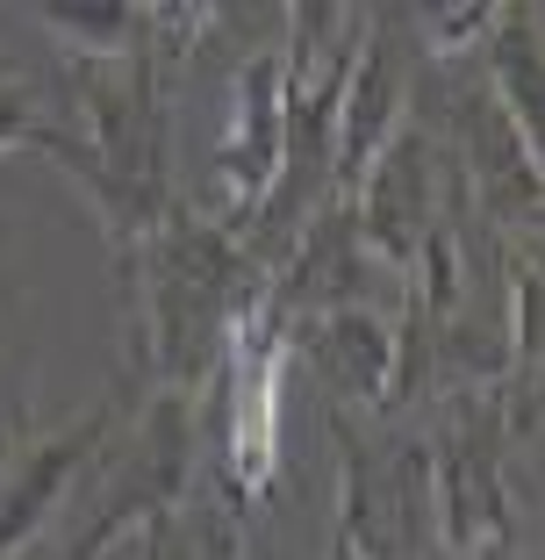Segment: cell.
I'll use <instances>...</instances> for the list:
<instances>
[{"instance_id":"6da1fadb","label":"cell","mask_w":545,"mask_h":560,"mask_svg":"<svg viewBox=\"0 0 545 560\" xmlns=\"http://www.w3.org/2000/svg\"><path fill=\"white\" fill-rule=\"evenodd\" d=\"M237 381H230V475L245 495L273 489V460H281V366L287 352L265 338V330H245L237 346Z\"/></svg>"},{"instance_id":"7a4b0ae2","label":"cell","mask_w":545,"mask_h":560,"mask_svg":"<svg viewBox=\"0 0 545 560\" xmlns=\"http://www.w3.org/2000/svg\"><path fill=\"white\" fill-rule=\"evenodd\" d=\"M273 58L245 72L237 94V144H230V187H237V215L259 209V195L273 187V144H281V108H273Z\"/></svg>"},{"instance_id":"3957f363","label":"cell","mask_w":545,"mask_h":560,"mask_svg":"<svg viewBox=\"0 0 545 560\" xmlns=\"http://www.w3.org/2000/svg\"><path fill=\"white\" fill-rule=\"evenodd\" d=\"M80 453H86V439H66V453H44V460L29 467V481H22V495H15V511L0 517V553H8L22 532H36V517L50 511V489L66 481V467L80 460Z\"/></svg>"},{"instance_id":"277c9868","label":"cell","mask_w":545,"mask_h":560,"mask_svg":"<svg viewBox=\"0 0 545 560\" xmlns=\"http://www.w3.org/2000/svg\"><path fill=\"white\" fill-rule=\"evenodd\" d=\"M337 560H374L366 539H359V517H352V532H337Z\"/></svg>"},{"instance_id":"5b68a950","label":"cell","mask_w":545,"mask_h":560,"mask_svg":"<svg viewBox=\"0 0 545 560\" xmlns=\"http://www.w3.org/2000/svg\"><path fill=\"white\" fill-rule=\"evenodd\" d=\"M488 560H510V546H496V553H488Z\"/></svg>"}]
</instances>
